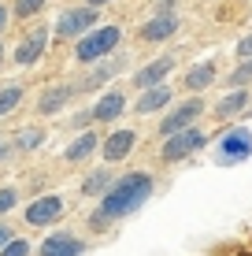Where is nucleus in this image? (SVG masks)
<instances>
[{"label": "nucleus", "mask_w": 252, "mask_h": 256, "mask_svg": "<svg viewBox=\"0 0 252 256\" xmlns=\"http://www.w3.org/2000/svg\"><path fill=\"white\" fill-rule=\"evenodd\" d=\"M89 8H104V4H111V0H85Z\"/></svg>", "instance_id": "nucleus-30"}, {"label": "nucleus", "mask_w": 252, "mask_h": 256, "mask_svg": "<svg viewBox=\"0 0 252 256\" xmlns=\"http://www.w3.org/2000/svg\"><path fill=\"white\" fill-rule=\"evenodd\" d=\"M123 108H126V96L119 93V90H108V93H104L100 100L89 108V119H93V122H115L119 116H123Z\"/></svg>", "instance_id": "nucleus-13"}, {"label": "nucleus", "mask_w": 252, "mask_h": 256, "mask_svg": "<svg viewBox=\"0 0 252 256\" xmlns=\"http://www.w3.org/2000/svg\"><path fill=\"white\" fill-rule=\"evenodd\" d=\"M0 60H4V45H0Z\"/></svg>", "instance_id": "nucleus-31"}, {"label": "nucleus", "mask_w": 252, "mask_h": 256, "mask_svg": "<svg viewBox=\"0 0 252 256\" xmlns=\"http://www.w3.org/2000/svg\"><path fill=\"white\" fill-rule=\"evenodd\" d=\"M249 82H252V56L241 60V67L230 74V86H234V90H241V86H249Z\"/></svg>", "instance_id": "nucleus-24"}, {"label": "nucleus", "mask_w": 252, "mask_h": 256, "mask_svg": "<svg viewBox=\"0 0 252 256\" xmlns=\"http://www.w3.org/2000/svg\"><path fill=\"white\" fill-rule=\"evenodd\" d=\"M167 100H171V90H167V86H152V90H145L141 96H137L134 112H137V116H152V112L167 108Z\"/></svg>", "instance_id": "nucleus-17"}, {"label": "nucleus", "mask_w": 252, "mask_h": 256, "mask_svg": "<svg viewBox=\"0 0 252 256\" xmlns=\"http://www.w3.org/2000/svg\"><path fill=\"white\" fill-rule=\"evenodd\" d=\"M15 204H19V190L4 186V190H0V216H4V212H11Z\"/></svg>", "instance_id": "nucleus-26"}, {"label": "nucleus", "mask_w": 252, "mask_h": 256, "mask_svg": "<svg viewBox=\"0 0 252 256\" xmlns=\"http://www.w3.org/2000/svg\"><path fill=\"white\" fill-rule=\"evenodd\" d=\"M238 56H241V60H249V56H252V34H245V38L238 41Z\"/></svg>", "instance_id": "nucleus-27"}, {"label": "nucleus", "mask_w": 252, "mask_h": 256, "mask_svg": "<svg viewBox=\"0 0 252 256\" xmlns=\"http://www.w3.org/2000/svg\"><path fill=\"white\" fill-rule=\"evenodd\" d=\"M134 145H137V130H111L108 138L100 141V156H104V164L108 167H115V164H123L130 152H134Z\"/></svg>", "instance_id": "nucleus-6"}, {"label": "nucleus", "mask_w": 252, "mask_h": 256, "mask_svg": "<svg viewBox=\"0 0 252 256\" xmlns=\"http://www.w3.org/2000/svg\"><path fill=\"white\" fill-rule=\"evenodd\" d=\"M41 141H45V130H33V126H26L19 141H15V152H30V148H37Z\"/></svg>", "instance_id": "nucleus-22"}, {"label": "nucleus", "mask_w": 252, "mask_h": 256, "mask_svg": "<svg viewBox=\"0 0 252 256\" xmlns=\"http://www.w3.org/2000/svg\"><path fill=\"white\" fill-rule=\"evenodd\" d=\"M149 197H152V174L149 171H126L123 178H115L111 190L100 197L97 212L89 216V226L93 230H108L115 219H126L130 212H137Z\"/></svg>", "instance_id": "nucleus-1"}, {"label": "nucleus", "mask_w": 252, "mask_h": 256, "mask_svg": "<svg viewBox=\"0 0 252 256\" xmlns=\"http://www.w3.org/2000/svg\"><path fill=\"white\" fill-rule=\"evenodd\" d=\"M45 48H48V30L37 26L33 34H26V38L19 41V48H15V64H19V67H33L41 56H45Z\"/></svg>", "instance_id": "nucleus-9"}, {"label": "nucleus", "mask_w": 252, "mask_h": 256, "mask_svg": "<svg viewBox=\"0 0 252 256\" xmlns=\"http://www.w3.org/2000/svg\"><path fill=\"white\" fill-rule=\"evenodd\" d=\"M19 100H22V86H4V90H0V116L15 112Z\"/></svg>", "instance_id": "nucleus-21"}, {"label": "nucleus", "mask_w": 252, "mask_h": 256, "mask_svg": "<svg viewBox=\"0 0 252 256\" xmlns=\"http://www.w3.org/2000/svg\"><path fill=\"white\" fill-rule=\"evenodd\" d=\"M30 252H33V245L22 242V238H11V242L0 249V256H30Z\"/></svg>", "instance_id": "nucleus-25"}, {"label": "nucleus", "mask_w": 252, "mask_h": 256, "mask_svg": "<svg viewBox=\"0 0 252 256\" xmlns=\"http://www.w3.org/2000/svg\"><path fill=\"white\" fill-rule=\"evenodd\" d=\"M85 245L78 242L74 234H67V230H59V234H52L45 238V242L37 245V256H82Z\"/></svg>", "instance_id": "nucleus-11"}, {"label": "nucleus", "mask_w": 252, "mask_h": 256, "mask_svg": "<svg viewBox=\"0 0 252 256\" xmlns=\"http://www.w3.org/2000/svg\"><path fill=\"white\" fill-rule=\"evenodd\" d=\"M59 216H63V197H56V193H45V197H37L26 208V223L30 226H52Z\"/></svg>", "instance_id": "nucleus-8"}, {"label": "nucleus", "mask_w": 252, "mask_h": 256, "mask_svg": "<svg viewBox=\"0 0 252 256\" xmlns=\"http://www.w3.org/2000/svg\"><path fill=\"white\" fill-rule=\"evenodd\" d=\"M204 108H208L204 100H186V104H178V108L171 112V116H163V119H160L156 134H160V138H171V134H178V130L193 126V122L204 116Z\"/></svg>", "instance_id": "nucleus-4"}, {"label": "nucleus", "mask_w": 252, "mask_h": 256, "mask_svg": "<svg viewBox=\"0 0 252 256\" xmlns=\"http://www.w3.org/2000/svg\"><path fill=\"white\" fill-rule=\"evenodd\" d=\"M197 148H204V134H201L197 126H186V130H178V134L163 138L160 160H163V164H178V160H189Z\"/></svg>", "instance_id": "nucleus-3"}, {"label": "nucleus", "mask_w": 252, "mask_h": 256, "mask_svg": "<svg viewBox=\"0 0 252 256\" xmlns=\"http://www.w3.org/2000/svg\"><path fill=\"white\" fill-rule=\"evenodd\" d=\"M45 4H48V0H15L11 12H15V19H33V15H37Z\"/></svg>", "instance_id": "nucleus-23"}, {"label": "nucleus", "mask_w": 252, "mask_h": 256, "mask_svg": "<svg viewBox=\"0 0 252 256\" xmlns=\"http://www.w3.org/2000/svg\"><path fill=\"white\" fill-rule=\"evenodd\" d=\"M249 100H252L249 90H234V93H227L219 104H215V116H219V119H230V116H238V112H245Z\"/></svg>", "instance_id": "nucleus-18"}, {"label": "nucleus", "mask_w": 252, "mask_h": 256, "mask_svg": "<svg viewBox=\"0 0 252 256\" xmlns=\"http://www.w3.org/2000/svg\"><path fill=\"white\" fill-rule=\"evenodd\" d=\"M111 182H115V174H111L108 167H100V171L85 174V182H82V193H85V197H104V193L111 190Z\"/></svg>", "instance_id": "nucleus-19"}, {"label": "nucleus", "mask_w": 252, "mask_h": 256, "mask_svg": "<svg viewBox=\"0 0 252 256\" xmlns=\"http://www.w3.org/2000/svg\"><path fill=\"white\" fill-rule=\"evenodd\" d=\"M97 26V8H71V12H63L59 15V22H56V34L63 41H74V38H82L85 30H93Z\"/></svg>", "instance_id": "nucleus-5"}, {"label": "nucleus", "mask_w": 252, "mask_h": 256, "mask_svg": "<svg viewBox=\"0 0 252 256\" xmlns=\"http://www.w3.org/2000/svg\"><path fill=\"white\" fill-rule=\"evenodd\" d=\"M74 93H78V86H67V82L52 86V90H45L37 96V112H41V116H56V112H63L67 104H71Z\"/></svg>", "instance_id": "nucleus-12"}, {"label": "nucleus", "mask_w": 252, "mask_h": 256, "mask_svg": "<svg viewBox=\"0 0 252 256\" xmlns=\"http://www.w3.org/2000/svg\"><path fill=\"white\" fill-rule=\"evenodd\" d=\"M7 242H11V230H7V226H0V249H4Z\"/></svg>", "instance_id": "nucleus-28"}, {"label": "nucleus", "mask_w": 252, "mask_h": 256, "mask_svg": "<svg viewBox=\"0 0 252 256\" xmlns=\"http://www.w3.org/2000/svg\"><path fill=\"white\" fill-rule=\"evenodd\" d=\"M4 26H7V8L0 4V34H4Z\"/></svg>", "instance_id": "nucleus-29"}, {"label": "nucleus", "mask_w": 252, "mask_h": 256, "mask_svg": "<svg viewBox=\"0 0 252 256\" xmlns=\"http://www.w3.org/2000/svg\"><path fill=\"white\" fill-rule=\"evenodd\" d=\"M175 70V60L171 56H160V60H152V64H145L141 70L134 74V86H141V90H152V86H163V78Z\"/></svg>", "instance_id": "nucleus-14"}, {"label": "nucleus", "mask_w": 252, "mask_h": 256, "mask_svg": "<svg viewBox=\"0 0 252 256\" xmlns=\"http://www.w3.org/2000/svg\"><path fill=\"white\" fill-rule=\"evenodd\" d=\"M178 26H182V22H178V15H175V12H160L156 19H149V22L141 26V34H137V38H141L145 45H156V41L175 38V34H178Z\"/></svg>", "instance_id": "nucleus-10"}, {"label": "nucleus", "mask_w": 252, "mask_h": 256, "mask_svg": "<svg viewBox=\"0 0 252 256\" xmlns=\"http://www.w3.org/2000/svg\"><path fill=\"white\" fill-rule=\"evenodd\" d=\"M219 164H238V160H249L252 152V134L249 130H230V134L219 138Z\"/></svg>", "instance_id": "nucleus-7"}, {"label": "nucleus", "mask_w": 252, "mask_h": 256, "mask_svg": "<svg viewBox=\"0 0 252 256\" xmlns=\"http://www.w3.org/2000/svg\"><path fill=\"white\" fill-rule=\"evenodd\" d=\"M215 82V64H197L193 70H186V78H182V86L186 90H204V86H212Z\"/></svg>", "instance_id": "nucleus-20"}, {"label": "nucleus", "mask_w": 252, "mask_h": 256, "mask_svg": "<svg viewBox=\"0 0 252 256\" xmlns=\"http://www.w3.org/2000/svg\"><path fill=\"white\" fill-rule=\"evenodd\" d=\"M119 41H123V30H119V26H93V30H85L82 38H78L74 60L78 64H97V60H104L108 52L119 48Z\"/></svg>", "instance_id": "nucleus-2"}, {"label": "nucleus", "mask_w": 252, "mask_h": 256, "mask_svg": "<svg viewBox=\"0 0 252 256\" xmlns=\"http://www.w3.org/2000/svg\"><path fill=\"white\" fill-rule=\"evenodd\" d=\"M97 145H100V138L93 134V130H85L82 138H74L71 145L63 148V160H67V164H82V160H89V156L97 152Z\"/></svg>", "instance_id": "nucleus-16"}, {"label": "nucleus", "mask_w": 252, "mask_h": 256, "mask_svg": "<svg viewBox=\"0 0 252 256\" xmlns=\"http://www.w3.org/2000/svg\"><path fill=\"white\" fill-rule=\"evenodd\" d=\"M123 64H126L123 56H115V60H97V67H93L89 74L78 82V93H89V90H97V86H104V82H108V78L115 74V70L123 67Z\"/></svg>", "instance_id": "nucleus-15"}]
</instances>
